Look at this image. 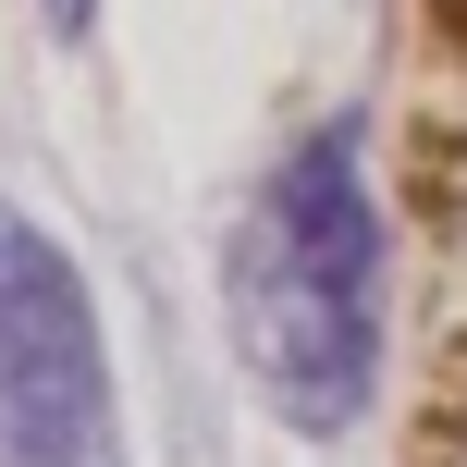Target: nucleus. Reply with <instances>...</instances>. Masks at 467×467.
<instances>
[{
  "label": "nucleus",
  "instance_id": "1",
  "mask_svg": "<svg viewBox=\"0 0 467 467\" xmlns=\"http://www.w3.org/2000/svg\"><path fill=\"white\" fill-rule=\"evenodd\" d=\"M222 332H234L246 394L271 406L296 443H345L381 406L394 296H381V197H369L357 111L307 123L246 185L234 246H222Z\"/></svg>",
  "mask_w": 467,
  "mask_h": 467
},
{
  "label": "nucleus",
  "instance_id": "2",
  "mask_svg": "<svg viewBox=\"0 0 467 467\" xmlns=\"http://www.w3.org/2000/svg\"><path fill=\"white\" fill-rule=\"evenodd\" d=\"M0 467H136L99 296L49 222L0 197Z\"/></svg>",
  "mask_w": 467,
  "mask_h": 467
},
{
  "label": "nucleus",
  "instance_id": "3",
  "mask_svg": "<svg viewBox=\"0 0 467 467\" xmlns=\"http://www.w3.org/2000/svg\"><path fill=\"white\" fill-rule=\"evenodd\" d=\"M37 25H49L62 49H87V37H99V0H37Z\"/></svg>",
  "mask_w": 467,
  "mask_h": 467
}]
</instances>
